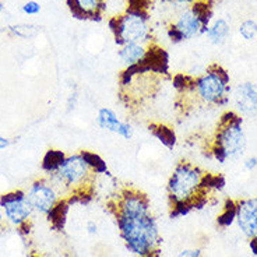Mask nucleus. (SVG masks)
Listing matches in <instances>:
<instances>
[{
    "label": "nucleus",
    "mask_w": 257,
    "mask_h": 257,
    "mask_svg": "<svg viewBox=\"0 0 257 257\" xmlns=\"http://www.w3.org/2000/svg\"><path fill=\"white\" fill-rule=\"evenodd\" d=\"M103 206L130 254L164 257L162 235L147 193L132 183H122L105 199Z\"/></svg>",
    "instance_id": "f257e3e1"
},
{
    "label": "nucleus",
    "mask_w": 257,
    "mask_h": 257,
    "mask_svg": "<svg viewBox=\"0 0 257 257\" xmlns=\"http://www.w3.org/2000/svg\"><path fill=\"white\" fill-rule=\"evenodd\" d=\"M41 169L71 206L90 204L95 199L99 178L108 174L105 160L90 150L66 153L51 148L42 158Z\"/></svg>",
    "instance_id": "f03ea898"
},
{
    "label": "nucleus",
    "mask_w": 257,
    "mask_h": 257,
    "mask_svg": "<svg viewBox=\"0 0 257 257\" xmlns=\"http://www.w3.org/2000/svg\"><path fill=\"white\" fill-rule=\"evenodd\" d=\"M174 88V110L180 119L201 110L224 108L231 102L229 71L218 62H211L197 73H176L171 78Z\"/></svg>",
    "instance_id": "7ed1b4c3"
},
{
    "label": "nucleus",
    "mask_w": 257,
    "mask_h": 257,
    "mask_svg": "<svg viewBox=\"0 0 257 257\" xmlns=\"http://www.w3.org/2000/svg\"><path fill=\"white\" fill-rule=\"evenodd\" d=\"M224 186V175L182 158L175 164L165 189L169 217L179 218L204 208L211 204Z\"/></svg>",
    "instance_id": "20e7f679"
},
{
    "label": "nucleus",
    "mask_w": 257,
    "mask_h": 257,
    "mask_svg": "<svg viewBox=\"0 0 257 257\" xmlns=\"http://www.w3.org/2000/svg\"><path fill=\"white\" fill-rule=\"evenodd\" d=\"M169 55L162 46L148 62L122 69L117 76V101L132 116L139 115L154 102L171 80Z\"/></svg>",
    "instance_id": "39448f33"
},
{
    "label": "nucleus",
    "mask_w": 257,
    "mask_h": 257,
    "mask_svg": "<svg viewBox=\"0 0 257 257\" xmlns=\"http://www.w3.org/2000/svg\"><path fill=\"white\" fill-rule=\"evenodd\" d=\"M189 142L199 148L206 158L218 164L239 160L247 150L244 119L235 109L224 110L210 133L194 135Z\"/></svg>",
    "instance_id": "423d86ee"
},
{
    "label": "nucleus",
    "mask_w": 257,
    "mask_h": 257,
    "mask_svg": "<svg viewBox=\"0 0 257 257\" xmlns=\"http://www.w3.org/2000/svg\"><path fill=\"white\" fill-rule=\"evenodd\" d=\"M122 3V9L108 19V27L116 45H148L155 42L151 21L154 0H123Z\"/></svg>",
    "instance_id": "0eeeda50"
},
{
    "label": "nucleus",
    "mask_w": 257,
    "mask_h": 257,
    "mask_svg": "<svg viewBox=\"0 0 257 257\" xmlns=\"http://www.w3.org/2000/svg\"><path fill=\"white\" fill-rule=\"evenodd\" d=\"M217 0H194L165 20V32L172 44H182L204 35L214 20Z\"/></svg>",
    "instance_id": "6e6552de"
},
{
    "label": "nucleus",
    "mask_w": 257,
    "mask_h": 257,
    "mask_svg": "<svg viewBox=\"0 0 257 257\" xmlns=\"http://www.w3.org/2000/svg\"><path fill=\"white\" fill-rule=\"evenodd\" d=\"M26 194L35 214L46 217L55 231L63 229L71 204L48 176L42 175L32 180Z\"/></svg>",
    "instance_id": "1a4fd4ad"
},
{
    "label": "nucleus",
    "mask_w": 257,
    "mask_h": 257,
    "mask_svg": "<svg viewBox=\"0 0 257 257\" xmlns=\"http://www.w3.org/2000/svg\"><path fill=\"white\" fill-rule=\"evenodd\" d=\"M0 210L3 212L7 224L13 225L21 236H28L32 228V210L30 201L27 199L26 190L13 189L0 196Z\"/></svg>",
    "instance_id": "9d476101"
},
{
    "label": "nucleus",
    "mask_w": 257,
    "mask_h": 257,
    "mask_svg": "<svg viewBox=\"0 0 257 257\" xmlns=\"http://www.w3.org/2000/svg\"><path fill=\"white\" fill-rule=\"evenodd\" d=\"M233 222L244 238L249 240L251 251L257 256V196L229 199Z\"/></svg>",
    "instance_id": "9b49d317"
},
{
    "label": "nucleus",
    "mask_w": 257,
    "mask_h": 257,
    "mask_svg": "<svg viewBox=\"0 0 257 257\" xmlns=\"http://www.w3.org/2000/svg\"><path fill=\"white\" fill-rule=\"evenodd\" d=\"M231 101L243 119H257V83L243 81L232 88Z\"/></svg>",
    "instance_id": "f8f14e48"
},
{
    "label": "nucleus",
    "mask_w": 257,
    "mask_h": 257,
    "mask_svg": "<svg viewBox=\"0 0 257 257\" xmlns=\"http://www.w3.org/2000/svg\"><path fill=\"white\" fill-rule=\"evenodd\" d=\"M96 126L108 133L119 136L123 140H132L135 137V127L128 120H122L115 110L102 106L96 112Z\"/></svg>",
    "instance_id": "ddd939ff"
},
{
    "label": "nucleus",
    "mask_w": 257,
    "mask_h": 257,
    "mask_svg": "<svg viewBox=\"0 0 257 257\" xmlns=\"http://www.w3.org/2000/svg\"><path fill=\"white\" fill-rule=\"evenodd\" d=\"M70 14L80 21H102L108 13V0H66Z\"/></svg>",
    "instance_id": "4468645a"
},
{
    "label": "nucleus",
    "mask_w": 257,
    "mask_h": 257,
    "mask_svg": "<svg viewBox=\"0 0 257 257\" xmlns=\"http://www.w3.org/2000/svg\"><path fill=\"white\" fill-rule=\"evenodd\" d=\"M162 45H160L158 41L148 45H142V44H127V45L119 46L117 51V59L122 63L123 69L126 67H133L137 64H142L148 62L150 59L154 56L157 52L160 51Z\"/></svg>",
    "instance_id": "2eb2a0df"
},
{
    "label": "nucleus",
    "mask_w": 257,
    "mask_h": 257,
    "mask_svg": "<svg viewBox=\"0 0 257 257\" xmlns=\"http://www.w3.org/2000/svg\"><path fill=\"white\" fill-rule=\"evenodd\" d=\"M147 128L150 135L157 139L164 147L168 150H174L176 142H178V137H176V133L172 126H169L167 123L150 122L147 124Z\"/></svg>",
    "instance_id": "dca6fc26"
},
{
    "label": "nucleus",
    "mask_w": 257,
    "mask_h": 257,
    "mask_svg": "<svg viewBox=\"0 0 257 257\" xmlns=\"http://www.w3.org/2000/svg\"><path fill=\"white\" fill-rule=\"evenodd\" d=\"M204 35L212 45H222L231 35V26L225 19L212 20Z\"/></svg>",
    "instance_id": "f3484780"
},
{
    "label": "nucleus",
    "mask_w": 257,
    "mask_h": 257,
    "mask_svg": "<svg viewBox=\"0 0 257 257\" xmlns=\"http://www.w3.org/2000/svg\"><path fill=\"white\" fill-rule=\"evenodd\" d=\"M239 35L240 38L246 41V42H250V41H254L257 37V21L251 19L244 20L240 23V26L238 28Z\"/></svg>",
    "instance_id": "a211bd4d"
},
{
    "label": "nucleus",
    "mask_w": 257,
    "mask_h": 257,
    "mask_svg": "<svg viewBox=\"0 0 257 257\" xmlns=\"http://www.w3.org/2000/svg\"><path fill=\"white\" fill-rule=\"evenodd\" d=\"M10 31L13 32L16 37H20V38H31L34 35H37L38 30L34 26L21 24V26L10 27Z\"/></svg>",
    "instance_id": "6ab92c4d"
},
{
    "label": "nucleus",
    "mask_w": 257,
    "mask_h": 257,
    "mask_svg": "<svg viewBox=\"0 0 257 257\" xmlns=\"http://www.w3.org/2000/svg\"><path fill=\"white\" fill-rule=\"evenodd\" d=\"M162 2H164L169 9H172L174 13H176V12L185 9V7H187L189 5H192L194 0H162Z\"/></svg>",
    "instance_id": "aec40b11"
},
{
    "label": "nucleus",
    "mask_w": 257,
    "mask_h": 257,
    "mask_svg": "<svg viewBox=\"0 0 257 257\" xmlns=\"http://www.w3.org/2000/svg\"><path fill=\"white\" fill-rule=\"evenodd\" d=\"M41 12V5L35 0H28L27 3L23 5V13L27 16H35Z\"/></svg>",
    "instance_id": "412c9836"
},
{
    "label": "nucleus",
    "mask_w": 257,
    "mask_h": 257,
    "mask_svg": "<svg viewBox=\"0 0 257 257\" xmlns=\"http://www.w3.org/2000/svg\"><path fill=\"white\" fill-rule=\"evenodd\" d=\"M243 168L247 172H254L257 169V155L246 157L243 160Z\"/></svg>",
    "instance_id": "4be33fe9"
},
{
    "label": "nucleus",
    "mask_w": 257,
    "mask_h": 257,
    "mask_svg": "<svg viewBox=\"0 0 257 257\" xmlns=\"http://www.w3.org/2000/svg\"><path fill=\"white\" fill-rule=\"evenodd\" d=\"M178 257H204V253L200 250V249L193 247V249H185V250H182L178 254Z\"/></svg>",
    "instance_id": "5701e85b"
},
{
    "label": "nucleus",
    "mask_w": 257,
    "mask_h": 257,
    "mask_svg": "<svg viewBox=\"0 0 257 257\" xmlns=\"http://www.w3.org/2000/svg\"><path fill=\"white\" fill-rule=\"evenodd\" d=\"M85 228H87V233L88 235H96L98 233V225H96L95 221H88L87 225H85Z\"/></svg>",
    "instance_id": "b1692460"
},
{
    "label": "nucleus",
    "mask_w": 257,
    "mask_h": 257,
    "mask_svg": "<svg viewBox=\"0 0 257 257\" xmlns=\"http://www.w3.org/2000/svg\"><path fill=\"white\" fill-rule=\"evenodd\" d=\"M12 146V140L9 137H5V136L0 135V151L2 150H6Z\"/></svg>",
    "instance_id": "393cba45"
},
{
    "label": "nucleus",
    "mask_w": 257,
    "mask_h": 257,
    "mask_svg": "<svg viewBox=\"0 0 257 257\" xmlns=\"http://www.w3.org/2000/svg\"><path fill=\"white\" fill-rule=\"evenodd\" d=\"M5 224H7L6 218H5V215H3V212H2V210H0V228L3 226Z\"/></svg>",
    "instance_id": "a878e982"
},
{
    "label": "nucleus",
    "mask_w": 257,
    "mask_h": 257,
    "mask_svg": "<svg viewBox=\"0 0 257 257\" xmlns=\"http://www.w3.org/2000/svg\"><path fill=\"white\" fill-rule=\"evenodd\" d=\"M3 10H5V5H3V3H2V2H0V13H2V12H3Z\"/></svg>",
    "instance_id": "bb28decb"
},
{
    "label": "nucleus",
    "mask_w": 257,
    "mask_h": 257,
    "mask_svg": "<svg viewBox=\"0 0 257 257\" xmlns=\"http://www.w3.org/2000/svg\"><path fill=\"white\" fill-rule=\"evenodd\" d=\"M30 257H35V256H30Z\"/></svg>",
    "instance_id": "cd10ccee"
}]
</instances>
